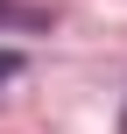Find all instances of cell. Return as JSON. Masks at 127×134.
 Listing matches in <instances>:
<instances>
[{
  "label": "cell",
  "instance_id": "1",
  "mask_svg": "<svg viewBox=\"0 0 127 134\" xmlns=\"http://www.w3.org/2000/svg\"><path fill=\"white\" fill-rule=\"evenodd\" d=\"M0 28H49L42 7H21V0H0Z\"/></svg>",
  "mask_w": 127,
  "mask_h": 134
},
{
  "label": "cell",
  "instance_id": "2",
  "mask_svg": "<svg viewBox=\"0 0 127 134\" xmlns=\"http://www.w3.org/2000/svg\"><path fill=\"white\" fill-rule=\"evenodd\" d=\"M7 78H21V49H0V85Z\"/></svg>",
  "mask_w": 127,
  "mask_h": 134
}]
</instances>
